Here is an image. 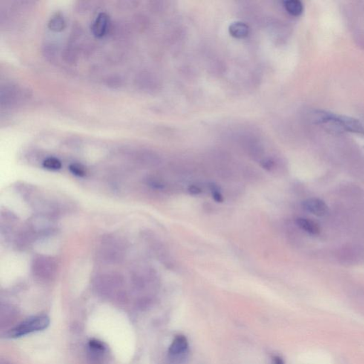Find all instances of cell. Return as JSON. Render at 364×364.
Listing matches in <instances>:
<instances>
[{
    "instance_id": "obj_18",
    "label": "cell",
    "mask_w": 364,
    "mask_h": 364,
    "mask_svg": "<svg viewBox=\"0 0 364 364\" xmlns=\"http://www.w3.org/2000/svg\"><path fill=\"white\" fill-rule=\"evenodd\" d=\"M273 364H284L283 360L279 356H275L273 359Z\"/></svg>"
},
{
    "instance_id": "obj_1",
    "label": "cell",
    "mask_w": 364,
    "mask_h": 364,
    "mask_svg": "<svg viewBox=\"0 0 364 364\" xmlns=\"http://www.w3.org/2000/svg\"><path fill=\"white\" fill-rule=\"evenodd\" d=\"M314 121L335 132H348L364 134L363 125L359 120L347 116H340L329 112L317 111L314 113Z\"/></svg>"
},
{
    "instance_id": "obj_12",
    "label": "cell",
    "mask_w": 364,
    "mask_h": 364,
    "mask_svg": "<svg viewBox=\"0 0 364 364\" xmlns=\"http://www.w3.org/2000/svg\"><path fill=\"white\" fill-rule=\"evenodd\" d=\"M49 28L55 32H60L64 30L66 27V21L62 15L56 14L52 17L49 21Z\"/></svg>"
},
{
    "instance_id": "obj_5",
    "label": "cell",
    "mask_w": 364,
    "mask_h": 364,
    "mask_svg": "<svg viewBox=\"0 0 364 364\" xmlns=\"http://www.w3.org/2000/svg\"><path fill=\"white\" fill-rule=\"evenodd\" d=\"M27 229L35 238L44 236L54 232V221L51 216L39 214L31 218Z\"/></svg>"
},
{
    "instance_id": "obj_4",
    "label": "cell",
    "mask_w": 364,
    "mask_h": 364,
    "mask_svg": "<svg viewBox=\"0 0 364 364\" xmlns=\"http://www.w3.org/2000/svg\"><path fill=\"white\" fill-rule=\"evenodd\" d=\"M50 323V319L47 316H33L10 330L7 333V337L18 338L35 331H42L49 327Z\"/></svg>"
},
{
    "instance_id": "obj_14",
    "label": "cell",
    "mask_w": 364,
    "mask_h": 364,
    "mask_svg": "<svg viewBox=\"0 0 364 364\" xmlns=\"http://www.w3.org/2000/svg\"><path fill=\"white\" fill-rule=\"evenodd\" d=\"M209 190H210L211 194L213 199L217 203H223L224 201V198L222 193L220 191L219 188L217 185L214 184V183H210L209 184Z\"/></svg>"
},
{
    "instance_id": "obj_2",
    "label": "cell",
    "mask_w": 364,
    "mask_h": 364,
    "mask_svg": "<svg viewBox=\"0 0 364 364\" xmlns=\"http://www.w3.org/2000/svg\"><path fill=\"white\" fill-rule=\"evenodd\" d=\"M125 248L120 240L114 237H107L102 242L99 250V258L107 263H117L123 259Z\"/></svg>"
},
{
    "instance_id": "obj_10",
    "label": "cell",
    "mask_w": 364,
    "mask_h": 364,
    "mask_svg": "<svg viewBox=\"0 0 364 364\" xmlns=\"http://www.w3.org/2000/svg\"><path fill=\"white\" fill-rule=\"evenodd\" d=\"M229 32L234 37L241 39V38H244L248 36L249 29L247 24L241 21H237L231 24L229 27Z\"/></svg>"
},
{
    "instance_id": "obj_13",
    "label": "cell",
    "mask_w": 364,
    "mask_h": 364,
    "mask_svg": "<svg viewBox=\"0 0 364 364\" xmlns=\"http://www.w3.org/2000/svg\"><path fill=\"white\" fill-rule=\"evenodd\" d=\"M43 166L50 170L56 171L61 169L62 164L59 159L55 158V157H49L43 162Z\"/></svg>"
},
{
    "instance_id": "obj_15",
    "label": "cell",
    "mask_w": 364,
    "mask_h": 364,
    "mask_svg": "<svg viewBox=\"0 0 364 364\" xmlns=\"http://www.w3.org/2000/svg\"><path fill=\"white\" fill-rule=\"evenodd\" d=\"M72 174L77 177H84L85 175V169L82 165L79 164H72L69 166Z\"/></svg>"
},
{
    "instance_id": "obj_8",
    "label": "cell",
    "mask_w": 364,
    "mask_h": 364,
    "mask_svg": "<svg viewBox=\"0 0 364 364\" xmlns=\"http://www.w3.org/2000/svg\"><path fill=\"white\" fill-rule=\"evenodd\" d=\"M296 224L301 230L310 235H316L320 233V228L317 223L309 218L299 217L296 219Z\"/></svg>"
},
{
    "instance_id": "obj_3",
    "label": "cell",
    "mask_w": 364,
    "mask_h": 364,
    "mask_svg": "<svg viewBox=\"0 0 364 364\" xmlns=\"http://www.w3.org/2000/svg\"><path fill=\"white\" fill-rule=\"evenodd\" d=\"M58 264L56 260L48 255H37L32 263V272L36 278L49 281L57 273Z\"/></svg>"
},
{
    "instance_id": "obj_11",
    "label": "cell",
    "mask_w": 364,
    "mask_h": 364,
    "mask_svg": "<svg viewBox=\"0 0 364 364\" xmlns=\"http://www.w3.org/2000/svg\"><path fill=\"white\" fill-rule=\"evenodd\" d=\"M284 8L293 16H299L304 10L303 4L299 0H287L284 2Z\"/></svg>"
},
{
    "instance_id": "obj_16",
    "label": "cell",
    "mask_w": 364,
    "mask_h": 364,
    "mask_svg": "<svg viewBox=\"0 0 364 364\" xmlns=\"http://www.w3.org/2000/svg\"><path fill=\"white\" fill-rule=\"evenodd\" d=\"M89 347L94 351H102L105 350L104 344L100 341L93 339L89 342Z\"/></svg>"
},
{
    "instance_id": "obj_6",
    "label": "cell",
    "mask_w": 364,
    "mask_h": 364,
    "mask_svg": "<svg viewBox=\"0 0 364 364\" xmlns=\"http://www.w3.org/2000/svg\"><path fill=\"white\" fill-rule=\"evenodd\" d=\"M304 210L316 216H325L328 214V206L320 199L310 198L302 203Z\"/></svg>"
},
{
    "instance_id": "obj_7",
    "label": "cell",
    "mask_w": 364,
    "mask_h": 364,
    "mask_svg": "<svg viewBox=\"0 0 364 364\" xmlns=\"http://www.w3.org/2000/svg\"><path fill=\"white\" fill-rule=\"evenodd\" d=\"M110 24L111 21L109 16L106 13L102 12L99 14L91 26L92 33L96 37H102L109 30Z\"/></svg>"
},
{
    "instance_id": "obj_9",
    "label": "cell",
    "mask_w": 364,
    "mask_h": 364,
    "mask_svg": "<svg viewBox=\"0 0 364 364\" xmlns=\"http://www.w3.org/2000/svg\"><path fill=\"white\" fill-rule=\"evenodd\" d=\"M187 347L188 342L186 338L183 335H179L176 336L169 347V354L174 356L182 354L186 349Z\"/></svg>"
},
{
    "instance_id": "obj_17",
    "label": "cell",
    "mask_w": 364,
    "mask_h": 364,
    "mask_svg": "<svg viewBox=\"0 0 364 364\" xmlns=\"http://www.w3.org/2000/svg\"><path fill=\"white\" fill-rule=\"evenodd\" d=\"M188 192L192 196H199L202 193V189L198 185L192 184L188 187Z\"/></svg>"
}]
</instances>
